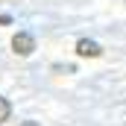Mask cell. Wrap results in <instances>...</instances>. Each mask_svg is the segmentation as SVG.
<instances>
[{"label":"cell","instance_id":"obj_1","mask_svg":"<svg viewBox=\"0 0 126 126\" xmlns=\"http://www.w3.org/2000/svg\"><path fill=\"white\" fill-rule=\"evenodd\" d=\"M12 50L18 56H32L35 53V38H32L30 32H15L12 35Z\"/></svg>","mask_w":126,"mask_h":126},{"label":"cell","instance_id":"obj_2","mask_svg":"<svg viewBox=\"0 0 126 126\" xmlns=\"http://www.w3.org/2000/svg\"><path fill=\"white\" fill-rule=\"evenodd\" d=\"M76 53L85 56V59H97V56H103V47L97 41H91V38H79L76 41Z\"/></svg>","mask_w":126,"mask_h":126},{"label":"cell","instance_id":"obj_3","mask_svg":"<svg viewBox=\"0 0 126 126\" xmlns=\"http://www.w3.org/2000/svg\"><path fill=\"white\" fill-rule=\"evenodd\" d=\"M9 114H12V103H9L6 97H0V123H6Z\"/></svg>","mask_w":126,"mask_h":126},{"label":"cell","instance_id":"obj_4","mask_svg":"<svg viewBox=\"0 0 126 126\" xmlns=\"http://www.w3.org/2000/svg\"><path fill=\"white\" fill-rule=\"evenodd\" d=\"M18 126H41V123H35V120H24V123H18Z\"/></svg>","mask_w":126,"mask_h":126}]
</instances>
